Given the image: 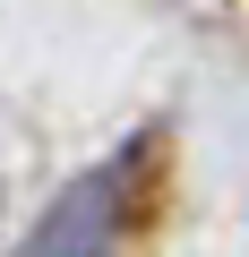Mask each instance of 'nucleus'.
<instances>
[{"label":"nucleus","mask_w":249,"mask_h":257,"mask_svg":"<svg viewBox=\"0 0 249 257\" xmlns=\"http://www.w3.org/2000/svg\"><path fill=\"white\" fill-rule=\"evenodd\" d=\"M120 231V172H86L52 197V214L26 231L18 257H103Z\"/></svg>","instance_id":"obj_1"}]
</instances>
